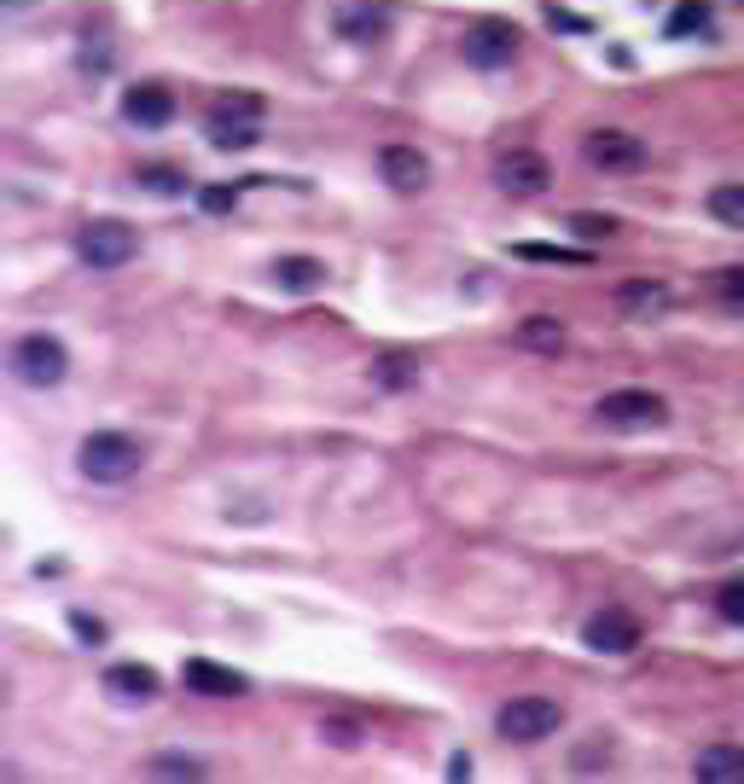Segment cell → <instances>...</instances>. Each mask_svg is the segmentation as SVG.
<instances>
[{
	"mask_svg": "<svg viewBox=\"0 0 744 784\" xmlns=\"http://www.w3.org/2000/svg\"><path fill=\"white\" fill-rule=\"evenodd\" d=\"M76 471L99 488H122L146 471V442L129 437V430H94V437H81V448H76Z\"/></svg>",
	"mask_w": 744,
	"mask_h": 784,
	"instance_id": "cell-1",
	"label": "cell"
},
{
	"mask_svg": "<svg viewBox=\"0 0 744 784\" xmlns=\"http://www.w3.org/2000/svg\"><path fill=\"white\" fill-rule=\"evenodd\" d=\"M7 361H12V378L30 384V389H58V384H65V373H70V349L58 343L53 332L18 338Z\"/></svg>",
	"mask_w": 744,
	"mask_h": 784,
	"instance_id": "cell-2",
	"label": "cell"
},
{
	"mask_svg": "<svg viewBox=\"0 0 744 784\" xmlns=\"http://www.w3.org/2000/svg\"><path fill=\"white\" fill-rule=\"evenodd\" d=\"M76 256L88 267H99V274H111V267H129L140 256V233L117 216H99L76 233Z\"/></svg>",
	"mask_w": 744,
	"mask_h": 784,
	"instance_id": "cell-3",
	"label": "cell"
},
{
	"mask_svg": "<svg viewBox=\"0 0 744 784\" xmlns=\"http://www.w3.org/2000/svg\"><path fill=\"white\" fill-rule=\"evenodd\" d=\"M582 163L599 175H639L652 163L646 140L628 134V129H588L582 134Z\"/></svg>",
	"mask_w": 744,
	"mask_h": 784,
	"instance_id": "cell-4",
	"label": "cell"
},
{
	"mask_svg": "<svg viewBox=\"0 0 744 784\" xmlns=\"http://www.w3.org/2000/svg\"><path fill=\"white\" fill-rule=\"evenodd\" d=\"M558 727H565V709H558L552 697H512V704H501V715H494V732H501L506 744H541Z\"/></svg>",
	"mask_w": 744,
	"mask_h": 784,
	"instance_id": "cell-5",
	"label": "cell"
},
{
	"mask_svg": "<svg viewBox=\"0 0 744 784\" xmlns=\"http://www.w3.org/2000/svg\"><path fill=\"white\" fill-rule=\"evenodd\" d=\"M518 47H524V35H518V24H506V18H478L460 41L471 70H506L512 58H518Z\"/></svg>",
	"mask_w": 744,
	"mask_h": 784,
	"instance_id": "cell-6",
	"label": "cell"
},
{
	"mask_svg": "<svg viewBox=\"0 0 744 784\" xmlns=\"http://www.w3.org/2000/svg\"><path fill=\"white\" fill-rule=\"evenodd\" d=\"M599 424H616V430H652L669 419V401L652 396V389H611V396H599Z\"/></svg>",
	"mask_w": 744,
	"mask_h": 784,
	"instance_id": "cell-7",
	"label": "cell"
},
{
	"mask_svg": "<svg viewBox=\"0 0 744 784\" xmlns=\"http://www.w3.org/2000/svg\"><path fill=\"white\" fill-rule=\"evenodd\" d=\"M494 187L506 198H541L552 187V163L541 152H501L494 157Z\"/></svg>",
	"mask_w": 744,
	"mask_h": 784,
	"instance_id": "cell-8",
	"label": "cell"
},
{
	"mask_svg": "<svg viewBox=\"0 0 744 784\" xmlns=\"http://www.w3.org/2000/svg\"><path fill=\"white\" fill-rule=\"evenodd\" d=\"M379 175H384L390 192L413 198V192L430 187V157H425L419 146H384V152H379Z\"/></svg>",
	"mask_w": 744,
	"mask_h": 784,
	"instance_id": "cell-9",
	"label": "cell"
},
{
	"mask_svg": "<svg viewBox=\"0 0 744 784\" xmlns=\"http://www.w3.org/2000/svg\"><path fill=\"white\" fill-rule=\"evenodd\" d=\"M122 117H129L134 129L157 134V129H169V122H175V93L163 88V81H140V88L122 93Z\"/></svg>",
	"mask_w": 744,
	"mask_h": 784,
	"instance_id": "cell-10",
	"label": "cell"
},
{
	"mask_svg": "<svg viewBox=\"0 0 744 784\" xmlns=\"http://www.w3.org/2000/svg\"><path fill=\"white\" fill-rule=\"evenodd\" d=\"M582 639H588V651H605V656H628V651L639 645V622H634L628 610H599V616H588Z\"/></svg>",
	"mask_w": 744,
	"mask_h": 784,
	"instance_id": "cell-11",
	"label": "cell"
},
{
	"mask_svg": "<svg viewBox=\"0 0 744 784\" xmlns=\"http://www.w3.org/2000/svg\"><path fill=\"white\" fill-rule=\"evenodd\" d=\"M180 680H186V692H204V697H244L251 692V680L210 663V656H193V663L180 669Z\"/></svg>",
	"mask_w": 744,
	"mask_h": 784,
	"instance_id": "cell-12",
	"label": "cell"
},
{
	"mask_svg": "<svg viewBox=\"0 0 744 784\" xmlns=\"http://www.w3.org/2000/svg\"><path fill=\"white\" fill-rule=\"evenodd\" d=\"M106 692L117 697V704H152V697L163 692V680L152 663H117L106 669Z\"/></svg>",
	"mask_w": 744,
	"mask_h": 784,
	"instance_id": "cell-13",
	"label": "cell"
},
{
	"mask_svg": "<svg viewBox=\"0 0 744 784\" xmlns=\"http://www.w3.org/2000/svg\"><path fill=\"white\" fill-rule=\"evenodd\" d=\"M372 384H379L384 396H407V389L419 384V355H413V349H384V355L372 361Z\"/></svg>",
	"mask_w": 744,
	"mask_h": 784,
	"instance_id": "cell-14",
	"label": "cell"
},
{
	"mask_svg": "<svg viewBox=\"0 0 744 784\" xmlns=\"http://www.w3.org/2000/svg\"><path fill=\"white\" fill-rule=\"evenodd\" d=\"M384 30H390V12L384 7H366V0H343L338 7V35L343 41H384Z\"/></svg>",
	"mask_w": 744,
	"mask_h": 784,
	"instance_id": "cell-15",
	"label": "cell"
},
{
	"mask_svg": "<svg viewBox=\"0 0 744 784\" xmlns=\"http://www.w3.org/2000/svg\"><path fill=\"white\" fill-rule=\"evenodd\" d=\"M692 779H698V784H744V750H738V744H710V750H698Z\"/></svg>",
	"mask_w": 744,
	"mask_h": 784,
	"instance_id": "cell-16",
	"label": "cell"
},
{
	"mask_svg": "<svg viewBox=\"0 0 744 784\" xmlns=\"http://www.w3.org/2000/svg\"><path fill=\"white\" fill-rule=\"evenodd\" d=\"M616 302H623L628 320H646V314H664L669 308V291L652 279H628V285H616Z\"/></svg>",
	"mask_w": 744,
	"mask_h": 784,
	"instance_id": "cell-17",
	"label": "cell"
},
{
	"mask_svg": "<svg viewBox=\"0 0 744 784\" xmlns=\"http://www.w3.org/2000/svg\"><path fill=\"white\" fill-rule=\"evenodd\" d=\"M710 24H715V7H710V0H680V7L669 12V35H675V41L710 35Z\"/></svg>",
	"mask_w": 744,
	"mask_h": 784,
	"instance_id": "cell-18",
	"label": "cell"
},
{
	"mask_svg": "<svg viewBox=\"0 0 744 784\" xmlns=\"http://www.w3.org/2000/svg\"><path fill=\"white\" fill-rule=\"evenodd\" d=\"M204 134H210V146H216V152H251L256 140H262L256 122H221V117L204 122Z\"/></svg>",
	"mask_w": 744,
	"mask_h": 784,
	"instance_id": "cell-19",
	"label": "cell"
},
{
	"mask_svg": "<svg viewBox=\"0 0 744 784\" xmlns=\"http://www.w3.org/2000/svg\"><path fill=\"white\" fill-rule=\"evenodd\" d=\"M274 279L285 285V291H315V285L326 279V267H320L315 256H280V267H274Z\"/></svg>",
	"mask_w": 744,
	"mask_h": 784,
	"instance_id": "cell-20",
	"label": "cell"
},
{
	"mask_svg": "<svg viewBox=\"0 0 744 784\" xmlns=\"http://www.w3.org/2000/svg\"><path fill=\"white\" fill-rule=\"evenodd\" d=\"M518 338H524V349H535V355H565V325L547 320V314L524 320V325H518Z\"/></svg>",
	"mask_w": 744,
	"mask_h": 784,
	"instance_id": "cell-21",
	"label": "cell"
},
{
	"mask_svg": "<svg viewBox=\"0 0 744 784\" xmlns=\"http://www.w3.org/2000/svg\"><path fill=\"white\" fill-rule=\"evenodd\" d=\"M710 216L721 227H733V233H744V187H715L710 192Z\"/></svg>",
	"mask_w": 744,
	"mask_h": 784,
	"instance_id": "cell-22",
	"label": "cell"
},
{
	"mask_svg": "<svg viewBox=\"0 0 744 784\" xmlns=\"http://www.w3.org/2000/svg\"><path fill=\"white\" fill-rule=\"evenodd\" d=\"M210 117H221V122H256L262 117V99L256 93H221L216 106H210Z\"/></svg>",
	"mask_w": 744,
	"mask_h": 784,
	"instance_id": "cell-23",
	"label": "cell"
},
{
	"mask_svg": "<svg viewBox=\"0 0 744 784\" xmlns=\"http://www.w3.org/2000/svg\"><path fill=\"white\" fill-rule=\"evenodd\" d=\"M710 291L727 302V308H744V262H733V267H715L710 274Z\"/></svg>",
	"mask_w": 744,
	"mask_h": 784,
	"instance_id": "cell-24",
	"label": "cell"
},
{
	"mask_svg": "<svg viewBox=\"0 0 744 784\" xmlns=\"http://www.w3.org/2000/svg\"><path fill=\"white\" fill-rule=\"evenodd\" d=\"M512 256H524V262H570V267L593 262L588 251H558V244H512Z\"/></svg>",
	"mask_w": 744,
	"mask_h": 784,
	"instance_id": "cell-25",
	"label": "cell"
},
{
	"mask_svg": "<svg viewBox=\"0 0 744 784\" xmlns=\"http://www.w3.org/2000/svg\"><path fill=\"white\" fill-rule=\"evenodd\" d=\"M146 773L152 779H204V761L198 755H157Z\"/></svg>",
	"mask_w": 744,
	"mask_h": 784,
	"instance_id": "cell-26",
	"label": "cell"
},
{
	"mask_svg": "<svg viewBox=\"0 0 744 784\" xmlns=\"http://www.w3.org/2000/svg\"><path fill=\"white\" fill-rule=\"evenodd\" d=\"M715 610H721V622L727 628H744V582H727L715 593Z\"/></svg>",
	"mask_w": 744,
	"mask_h": 784,
	"instance_id": "cell-27",
	"label": "cell"
},
{
	"mask_svg": "<svg viewBox=\"0 0 744 784\" xmlns=\"http://www.w3.org/2000/svg\"><path fill=\"white\" fill-rule=\"evenodd\" d=\"M70 628H76V645H106V622L99 616H88V610H70Z\"/></svg>",
	"mask_w": 744,
	"mask_h": 784,
	"instance_id": "cell-28",
	"label": "cell"
},
{
	"mask_svg": "<svg viewBox=\"0 0 744 784\" xmlns=\"http://www.w3.org/2000/svg\"><path fill=\"white\" fill-rule=\"evenodd\" d=\"M134 180H140L146 192H186V175H180V169H140Z\"/></svg>",
	"mask_w": 744,
	"mask_h": 784,
	"instance_id": "cell-29",
	"label": "cell"
},
{
	"mask_svg": "<svg viewBox=\"0 0 744 784\" xmlns=\"http://www.w3.org/2000/svg\"><path fill=\"white\" fill-rule=\"evenodd\" d=\"M547 24H552V30H565V35H588V30H593L582 12H565V7H547Z\"/></svg>",
	"mask_w": 744,
	"mask_h": 784,
	"instance_id": "cell-30",
	"label": "cell"
},
{
	"mask_svg": "<svg viewBox=\"0 0 744 784\" xmlns=\"http://www.w3.org/2000/svg\"><path fill=\"white\" fill-rule=\"evenodd\" d=\"M198 203H204L210 216H227V210L239 203V192H233V187H204V192H198Z\"/></svg>",
	"mask_w": 744,
	"mask_h": 784,
	"instance_id": "cell-31",
	"label": "cell"
},
{
	"mask_svg": "<svg viewBox=\"0 0 744 784\" xmlns=\"http://www.w3.org/2000/svg\"><path fill=\"white\" fill-rule=\"evenodd\" d=\"M570 221H576V233H582V239H611L616 233L611 216H570Z\"/></svg>",
	"mask_w": 744,
	"mask_h": 784,
	"instance_id": "cell-32",
	"label": "cell"
},
{
	"mask_svg": "<svg viewBox=\"0 0 744 784\" xmlns=\"http://www.w3.org/2000/svg\"><path fill=\"white\" fill-rule=\"evenodd\" d=\"M320 732H326V738H338V744H355V738H361L355 727H343V720H326V727H320Z\"/></svg>",
	"mask_w": 744,
	"mask_h": 784,
	"instance_id": "cell-33",
	"label": "cell"
},
{
	"mask_svg": "<svg viewBox=\"0 0 744 784\" xmlns=\"http://www.w3.org/2000/svg\"><path fill=\"white\" fill-rule=\"evenodd\" d=\"M448 779H453V784H466V779H471V755H466V750L448 761Z\"/></svg>",
	"mask_w": 744,
	"mask_h": 784,
	"instance_id": "cell-34",
	"label": "cell"
}]
</instances>
